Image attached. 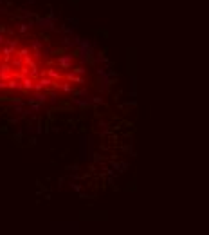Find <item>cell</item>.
<instances>
[{
	"label": "cell",
	"instance_id": "obj_1",
	"mask_svg": "<svg viewBox=\"0 0 209 235\" xmlns=\"http://www.w3.org/2000/svg\"><path fill=\"white\" fill-rule=\"evenodd\" d=\"M58 67H61L63 71H67V69H72V54H67V56H59L56 60Z\"/></svg>",
	"mask_w": 209,
	"mask_h": 235
},
{
	"label": "cell",
	"instance_id": "obj_2",
	"mask_svg": "<svg viewBox=\"0 0 209 235\" xmlns=\"http://www.w3.org/2000/svg\"><path fill=\"white\" fill-rule=\"evenodd\" d=\"M22 83H23V89H25V91H31V89H34V78H33L31 74L23 76V78H22Z\"/></svg>",
	"mask_w": 209,
	"mask_h": 235
},
{
	"label": "cell",
	"instance_id": "obj_3",
	"mask_svg": "<svg viewBox=\"0 0 209 235\" xmlns=\"http://www.w3.org/2000/svg\"><path fill=\"white\" fill-rule=\"evenodd\" d=\"M38 25H40V29H51V20L40 18L38 20Z\"/></svg>",
	"mask_w": 209,
	"mask_h": 235
},
{
	"label": "cell",
	"instance_id": "obj_4",
	"mask_svg": "<svg viewBox=\"0 0 209 235\" xmlns=\"http://www.w3.org/2000/svg\"><path fill=\"white\" fill-rule=\"evenodd\" d=\"M47 76H49V78H52V80H59V81H61V74H59V73H56V71H52V69H47Z\"/></svg>",
	"mask_w": 209,
	"mask_h": 235
},
{
	"label": "cell",
	"instance_id": "obj_5",
	"mask_svg": "<svg viewBox=\"0 0 209 235\" xmlns=\"http://www.w3.org/2000/svg\"><path fill=\"white\" fill-rule=\"evenodd\" d=\"M34 98H36V101H40V103H45V99H47V96H45V92H41V91H36Z\"/></svg>",
	"mask_w": 209,
	"mask_h": 235
},
{
	"label": "cell",
	"instance_id": "obj_6",
	"mask_svg": "<svg viewBox=\"0 0 209 235\" xmlns=\"http://www.w3.org/2000/svg\"><path fill=\"white\" fill-rule=\"evenodd\" d=\"M29 27H31V24H29V25H27V24H18V31L20 33H27Z\"/></svg>",
	"mask_w": 209,
	"mask_h": 235
},
{
	"label": "cell",
	"instance_id": "obj_7",
	"mask_svg": "<svg viewBox=\"0 0 209 235\" xmlns=\"http://www.w3.org/2000/svg\"><path fill=\"white\" fill-rule=\"evenodd\" d=\"M7 45H9L11 49H16V45H18V40H16V38H15V40H9V42H7Z\"/></svg>",
	"mask_w": 209,
	"mask_h": 235
},
{
	"label": "cell",
	"instance_id": "obj_8",
	"mask_svg": "<svg viewBox=\"0 0 209 235\" xmlns=\"http://www.w3.org/2000/svg\"><path fill=\"white\" fill-rule=\"evenodd\" d=\"M2 43H4V36H2V35H0V45H2Z\"/></svg>",
	"mask_w": 209,
	"mask_h": 235
},
{
	"label": "cell",
	"instance_id": "obj_9",
	"mask_svg": "<svg viewBox=\"0 0 209 235\" xmlns=\"http://www.w3.org/2000/svg\"><path fill=\"white\" fill-rule=\"evenodd\" d=\"M0 62H2V54H0Z\"/></svg>",
	"mask_w": 209,
	"mask_h": 235
}]
</instances>
